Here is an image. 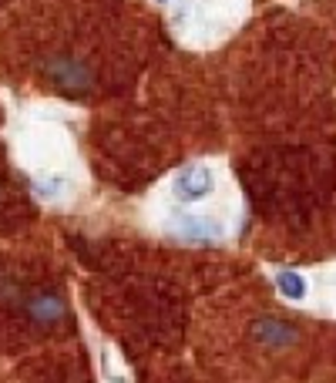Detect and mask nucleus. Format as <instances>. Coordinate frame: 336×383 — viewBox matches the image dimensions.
<instances>
[{"label":"nucleus","instance_id":"nucleus-1","mask_svg":"<svg viewBox=\"0 0 336 383\" xmlns=\"http://www.w3.org/2000/svg\"><path fill=\"white\" fill-rule=\"evenodd\" d=\"M47 77H51L54 88L71 91V94H81V91L91 88V71L74 57H54L47 61Z\"/></svg>","mask_w":336,"mask_h":383},{"label":"nucleus","instance_id":"nucleus-2","mask_svg":"<svg viewBox=\"0 0 336 383\" xmlns=\"http://www.w3.org/2000/svg\"><path fill=\"white\" fill-rule=\"evenodd\" d=\"M172 189L179 195L181 202H198V199H206L208 192H212V172L206 165H189L181 168L175 182H172Z\"/></svg>","mask_w":336,"mask_h":383},{"label":"nucleus","instance_id":"nucleus-3","mask_svg":"<svg viewBox=\"0 0 336 383\" xmlns=\"http://www.w3.org/2000/svg\"><path fill=\"white\" fill-rule=\"evenodd\" d=\"M252 336H256L259 343H266V346H289V343H296V330L289 326V323H283V319H276V316H262L252 323Z\"/></svg>","mask_w":336,"mask_h":383},{"label":"nucleus","instance_id":"nucleus-4","mask_svg":"<svg viewBox=\"0 0 336 383\" xmlns=\"http://www.w3.org/2000/svg\"><path fill=\"white\" fill-rule=\"evenodd\" d=\"M175 229H179V235L198 239V243H212V239H219V232H222L212 218H198V216H181L175 222Z\"/></svg>","mask_w":336,"mask_h":383},{"label":"nucleus","instance_id":"nucleus-5","mask_svg":"<svg viewBox=\"0 0 336 383\" xmlns=\"http://www.w3.org/2000/svg\"><path fill=\"white\" fill-rule=\"evenodd\" d=\"M27 313L38 319V323H57V319L65 316V303H61L57 296H51V293H40V296H34V299L27 303Z\"/></svg>","mask_w":336,"mask_h":383},{"label":"nucleus","instance_id":"nucleus-6","mask_svg":"<svg viewBox=\"0 0 336 383\" xmlns=\"http://www.w3.org/2000/svg\"><path fill=\"white\" fill-rule=\"evenodd\" d=\"M276 286H279V293H283L286 299H303V296H306V279L296 276V272H279V276H276Z\"/></svg>","mask_w":336,"mask_h":383}]
</instances>
